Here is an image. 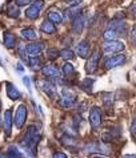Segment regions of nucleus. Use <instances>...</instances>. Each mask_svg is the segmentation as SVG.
I'll return each instance as SVG.
<instances>
[{
  "instance_id": "obj_1",
  "label": "nucleus",
  "mask_w": 136,
  "mask_h": 158,
  "mask_svg": "<svg viewBox=\"0 0 136 158\" xmlns=\"http://www.w3.org/2000/svg\"><path fill=\"white\" fill-rule=\"evenodd\" d=\"M40 137H42V129L40 126H36V125H31L28 126L27 131H25L24 137H23V141H21V145L24 148L29 149V150H33L36 143L40 141Z\"/></svg>"
},
{
  "instance_id": "obj_2",
  "label": "nucleus",
  "mask_w": 136,
  "mask_h": 158,
  "mask_svg": "<svg viewBox=\"0 0 136 158\" xmlns=\"http://www.w3.org/2000/svg\"><path fill=\"white\" fill-rule=\"evenodd\" d=\"M121 51H124V44L121 41L112 40V41H107L106 44H103V52L107 55L117 53V52H121Z\"/></svg>"
},
{
  "instance_id": "obj_3",
  "label": "nucleus",
  "mask_w": 136,
  "mask_h": 158,
  "mask_svg": "<svg viewBox=\"0 0 136 158\" xmlns=\"http://www.w3.org/2000/svg\"><path fill=\"white\" fill-rule=\"evenodd\" d=\"M27 106H25L24 104L19 105V108H17V110L15 113V125L17 129H21L24 125L25 120H27Z\"/></svg>"
},
{
  "instance_id": "obj_4",
  "label": "nucleus",
  "mask_w": 136,
  "mask_h": 158,
  "mask_svg": "<svg viewBox=\"0 0 136 158\" xmlns=\"http://www.w3.org/2000/svg\"><path fill=\"white\" fill-rule=\"evenodd\" d=\"M43 4H44L43 0H35V2L31 4V7H28L27 10H25V15H27V17H29V19H36V17H39Z\"/></svg>"
},
{
  "instance_id": "obj_5",
  "label": "nucleus",
  "mask_w": 136,
  "mask_h": 158,
  "mask_svg": "<svg viewBox=\"0 0 136 158\" xmlns=\"http://www.w3.org/2000/svg\"><path fill=\"white\" fill-rule=\"evenodd\" d=\"M99 59H100V53L99 51L96 49L94 53L90 56L88 61H87V65H86V69L88 73H95L96 69H98V65H99Z\"/></svg>"
},
{
  "instance_id": "obj_6",
  "label": "nucleus",
  "mask_w": 136,
  "mask_h": 158,
  "mask_svg": "<svg viewBox=\"0 0 136 158\" xmlns=\"http://www.w3.org/2000/svg\"><path fill=\"white\" fill-rule=\"evenodd\" d=\"M2 122H3V129H4L6 135H11V131H12V110L11 109H7L4 112Z\"/></svg>"
},
{
  "instance_id": "obj_7",
  "label": "nucleus",
  "mask_w": 136,
  "mask_h": 158,
  "mask_svg": "<svg viewBox=\"0 0 136 158\" xmlns=\"http://www.w3.org/2000/svg\"><path fill=\"white\" fill-rule=\"evenodd\" d=\"M90 122L92 125V128H99L102 124V110L98 106H94L90 112Z\"/></svg>"
},
{
  "instance_id": "obj_8",
  "label": "nucleus",
  "mask_w": 136,
  "mask_h": 158,
  "mask_svg": "<svg viewBox=\"0 0 136 158\" xmlns=\"http://www.w3.org/2000/svg\"><path fill=\"white\" fill-rule=\"evenodd\" d=\"M125 63V56L124 55H117V56H112L106 61V69H112V68H116L119 65H123Z\"/></svg>"
},
{
  "instance_id": "obj_9",
  "label": "nucleus",
  "mask_w": 136,
  "mask_h": 158,
  "mask_svg": "<svg viewBox=\"0 0 136 158\" xmlns=\"http://www.w3.org/2000/svg\"><path fill=\"white\" fill-rule=\"evenodd\" d=\"M39 84H40L42 90L44 92V93H47V96H50L51 98L58 97V92H56L55 86L52 85V82H50V81H40Z\"/></svg>"
},
{
  "instance_id": "obj_10",
  "label": "nucleus",
  "mask_w": 136,
  "mask_h": 158,
  "mask_svg": "<svg viewBox=\"0 0 136 158\" xmlns=\"http://www.w3.org/2000/svg\"><path fill=\"white\" fill-rule=\"evenodd\" d=\"M43 48H44V45H43V43H40V41L31 43L27 45V53H28V56H31V57H33V56H37L40 53L43 51Z\"/></svg>"
},
{
  "instance_id": "obj_11",
  "label": "nucleus",
  "mask_w": 136,
  "mask_h": 158,
  "mask_svg": "<svg viewBox=\"0 0 136 158\" xmlns=\"http://www.w3.org/2000/svg\"><path fill=\"white\" fill-rule=\"evenodd\" d=\"M73 101H75V97H73V94L71 93L69 90L67 89H63V97H61V106L63 108H71L73 105Z\"/></svg>"
},
{
  "instance_id": "obj_12",
  "label": "nucleus",
  "mask_w": 136,
  "mask_h": 158,
  "mask_svg": "<svg viewBox=\"0 0 136 158\" xmlns=\"http://www.w3.org/2000/svg\"><path fill=\"white\" fill-rule=\"evenodd\" d=\"M76 53L80 56L81 59H86L87 56L90 55V44H88V41L83 40V41L79 43L76 45Z\"/></svg>"
},
{
  "instance_id": "obj_13",
  "label": "nucleus",
  "mask_w": 136,
  "mask_h": 158,
  "mask_svg": "<svg viewBox=\"0 0 136 158\" xmlns=\"http://www.w3.org/2000/svg\"><path fill=\"white\" fill-rule=\"evenodd\" d=\"M42 73L44 74L47 78H52V80H59L60 78V72L59 69H56L55 67H44L42 69Z\"/></svg>"
},
{
  "instance_id": "obj_14",
  "label": "nucleus",
  "mask_w": 136,
  "mask_h": 158,
  "mask_svg": "<svg viewBox=\"0 0 136 158\" xmlns=\"http://www.w3.org/2000/svg\"><path fill=\"white\" fill-rule=\"evenodd\" d=\"M84 23H86L84 16H83V15H77L75 19H73V23H72V32L76 33V35L81 33L83 28H84Z\"/></svg>"
},
{
  "instance_id": "obj_15",
  "label": "nucleus",
  "mask_w": 136,
  "mask_h": 158,
  "mask_svg": "<svg viewBox=\"0 0 136 158\" xmlns=\"http://www.w3.org/2000/svg\"><path fill=\"white\" fill-rule=\"evenodd\" d=\"M86 150L88 153H95V152H100V153H108L109 150L107 149V146H104L103 143L99 142H91L88 145H86Z\"/></svg>"
},
{
  "instance_id": "obj_16",
  "label": "nucleus",
  "mask_w": 136,
  "mask_h": 158,
  "mask_svg": "<svg viewBox=\"0 0 136 158\" xmlns=\"http://www.w3.org/2000/svg\"><path fill=\"white\" fill-rule=\"evenodd\" d=\"M3 41H4L6 48H8V49H12V48L16 47V37H15V35L11 32H4Z\"/></svg>"
},
{
  "instance_id": "obj_17",
  "label": "nucleus",
  "mask_w": 136,
  "mask_h": 158,
  "mask_svg": "<svg viewBox=\"0 0 136 158\" xmlns=\"http://www.w3.org/2000/svg\"><path fill=\"white\" fill-rule=\"evenodd\" d=\"M109 28L113 29L117 35H123L127 31V25L124 21H117V20H113L109 23Z\"/></svg>"
},
{
  "instance_id": "obj_18",
  "label": "nucleus",
  "mask_w": 136,
  "mask_h": 158,
  "mask_svg": "<svg viewBox=\"0 0 136 158\" xmlns=\"http://www.w3.org/2000/svg\"><path fill=\"white\" fill-rule=\"evenodd\" d=\"M6 86H7V96L11 100L20 98V92H19L17 88H15V85H12L11 82H6Z\"/></svg>"
},
{
  "instance_id": "obj_19",
  "label": "nucleus",
  "mask_w": 136,
  "mask_h": 158,
  "mask_svg": "<svg viewBox=\"0 0 136 158\" xmlns=\"http://www.w3.org/2000/svg\"><path fill=\"white\" fill-rule=\"evenodd\" d=\"M40 28H42L43 32L48 33V35H52V33L56 32V28H55L54 23H52V21H50V20H44V21H43L42 25H40Z\"/></svg>"
},
{
  "instance_id": "obj_20",
  "label": "nucleus",
  "mask_w": 136,
  "mask_h": 158,
  "mask_svg": "<svg viewBox=\"0 0 136 158\" xmlns=\"http://www.w3.org/2000/svg\"><path fill=\"white\" fill-rule=\"evenodd\" d=\"M21 36H23V39H25V40L33 41L37 37V33L33 28H25V29L21 31Z\"/></svg>"
},
{
  "instance_id": "obj_21",
  "label": "nucleus",
  "mask_w": 136,
  "mask_h": 158,
  "mask_svg": "<svg viewBox=\"0 0 136 158\" xmlns=\"http://www.w3.org/2000/svg\"><path fill=\"white\" fill-rule=\"evenodd\" d=\"M7 15L12 17V19H15L20 15V11H19V6L15 3H10L8 4V8H7Z\"/></svg>"
},
{
  "instance_id": "obj_22",
  "label": "nucleus",
  "mask_w": 136,
  "mask_h": 158,
  "mask_svg": "<svg viewBox=\"0 0 136 158\" xmlns=\"http://www.w3.org/2000/svg\"><path fill=\"white\" fill-rule=\"evenodd\" d=\"M48 20L52 21L54 24H60L61 21H63V15L58 11H50V14H48Z\"/></svg>"
},
{
  "instance_id": "obj_23",
  "label": "nucleus",
  "mask_w": 136,
  "mask_h": 158,
  "mask_svg": "<svg viewBox=\"0 0 136 158\" xmlns=\"http://www.w3.org/2000/svg\"><path fill=\"white\" fill-rule=\"evenodd\" d=\"M63 73L65 77H72L73 74H75V68H73V65L71 63H65L63 65Z\"/></svg>"
},
{
  "instance_id": "obj_24",
  "label": "nucleus",
  "mask_w": 136,
  "mask_h": 158,
  "mask_svg": "<svg viewBox=\"0 0 136 158\" xmlns=\"http://www.w3.org/2000/svg\"><path fill=\"white\" fill-rule=\"evenodd\" d=\"M61 143L65 145L67 148H72V149H75V145H76V141L73 139L72 137H69V135H63L61 137Z\"/></svg>"
},
{
  "instance_id": "obj_25",
  "label": "nucleus",
  "mask_w": 136,
  "mask_h": 158,
  "mask_svg": "<svg viewBox=\"0 0 136 158\" xmlns=\"http://www.w3.org/2000/svg\"><path fill=\"white\" fill-rule=\"evenodd\" d=\"M103 37H104V40H107V41H112V40H116L117 33H116L113 29L108 28V29L106 31V32L103 33Z\"/></svg>"
},
{
  "instance_id": "obj_26",
  "label": "nucleus",
  "mask_w": 136,
  "mask_h": 158,
  "mask_svg": "<svg viewBox=\"0 0 136 158\" xmlns=\"http://www.w3.org/2000/svg\"><path fill=\"white\" fill-rule=\"evenodd\" d=\"M79 12H80V7H79V6H71L67 10V17H69V19L76 17L79 15Z\"/></svg>"
},
{
  "instance_id": "obj_27",
  "label": "nucleus",
  "mask_w": 136,
  "mask_h": 158,
  "mask_svg": "<svg viewBox=\"0 0 136 158\" xmlns=\"http://www.w3.org/2000/svg\"><path fill=\"white\" fill-rule=\"evenodd\" d=\"M60 56L63 57L64 60H72L73 59V52L71 49H63V51H60Z\"/></svg>"
},
{
  "instance_id": "obj_28",
  "label": "nucleus",
  "mask_w": 136,
  "mask_h": 158,
  "mask_svg": "<svg viewBox=\"0 0 136 158\" xmlns=\"http://www.w3.org/2000/svg\"><path fill=\"white\" fill-rule=\"evenodd\" d=\"M60 52H58V49H55V48H51V49H47V59L48 60H55L58 57V55Z\"/></svg>"
},
{
  "instance_id": "obj_29",
  "label": "nucleus",
  "mask_w": 136,
  "mask_h": 158,
  "mask_svg": "<svg viewBox=\"0 0 136 158\" xmlns=\"http://www.w3.org/2000/svg\"><path fill=\"white\" fill-rule=\"evenodd\" d=\"M29 65H31V68H39L42 65V61H40V59L37 57V56H33V57H31L29 59Z\"/></svg>"
},
{
  "instance_id": "obj_30",
  "label": "nucleus",
  "mask_w": 136,
  "mask_h": 158,
  "mask_svg": "<svg viewBox=\"0 0 136 158\" xmlns=\"http://www.w3.org/2000/svg\"><path fill=\"white\" fill-rule=\"evenodd\" d=\"M17 51H19V55L23 60H27V55H25V51H27V47L25 45H19L17 47Z\"/></svg>"
},
{
  "instance_id": "obj_31",
  "label": "nucleus",
  "mask_w": 136,
  "mask_h": 158,
  "mask_svg": "<svg viewBox=\"0 0 136 158\" xmlns=\"http://www.w3.org/2000/svg\"><path fill=\"white\" fill-rule=\"evenodd\" d=\"M129 40H131V43H132L134 45H136V27H134L132 31H131V33H129Z\"/></svg>"
},
{
  "instance_id": "obj_32",
  "label": "nucleus",
  "mask_w": 136,
  "mask_h": 158,
  "mask_svg": "<svg viewBox=\"0 0 136 158\" xmlns=\"http://www.w3.org/2000/svg\"><path fill=\"white\" fill-rule=\"evenodd\" d=\"M92 84H94V80H92V78H91V80H90V78H87V80H84V81H83V86H87V89H88L90 92L92 90Z\"/></svg>"
},
{
  "instance_id": "obj_33",
  "label": "nucleus",
  "mask_w": 136,
  "mask_h": 158,
  "mask_svg": "<svg viewBox=\"0 0 136 158\" xmlns=\"http://www.w3.org/2000/svg\"><path fill=\"white\" fill-rule=\"evenodd\" d=\"M23 82H24V85L27 86L28 92L31 93V90H32V89H31V81H29V77H28V76H24V77H23Z\"/></svg>"
},
{
  "instance_id": "obj_34",
  "label": "nucleus",
  "mask_w": 136,
  "mask_h": 158,
  "mask_svg": "<svg viewBox=\"0 0 136 158\" xmlns=\"http://www.w3.org/2000/svg\"><path fill=\"white\" fill-rule=\"evenodd\" d=\"M65 3H68L69 6H79L81 3V0H65Z\"/></svg>"
},
{
  "instance_id": "obj_35",
  "label": "nucleus",
  "mask_w": 136,
  "mask_h": 158,
  "mask_svg": "<svg viewBox=\"0 0 136 158\" xmlns=\"http://www.w3.org/2000/svg\"><path fill=\"white\" fill-rule=\"evenodd\" d=\"M31 3V0H16V4L17 6H25V4H29Z\"/></svg>"
},
{
  "instance_id": "obj_36",
  "label": "nucleus",
  "mask_w": 136,
  "mask_h": 158,
  "mask_svg": "<svg viewBox=\"0 0 136 158\" xmlns=\"http://www.w3.org/2000/svg\"><path fill=\"white\" fill-rule=\"evenodd\" d=\"M54 158H68V157L65 156L64 153H60V152H58V153H55V154H54Z\"/></svg>"
},
{
  "instance_id": "obj_37",
  "label": "nucleus",
  "mask_w": 136,
  "mask_h": 158,
  "mask_svg": "<svg viewBox=\"0 0 136 158\" xmlns=\"http://www.w3.org/2000/svg\"><path fill=\"white\" fill-rule=\"evenodd\" d=\"M131 131L136 135V117H135V120H134V122H132V126H131Z\"/></svg>"
},
{
  "instance_id": "obj_38",
  "label": "nucleus",
  "mask_w": 136,
  "mask_h": 158,
  "mask_svg": "<svg viewBox=\"0 0 136 158\" xmlns=\"http://www.w3.org/2000/svg\"><path fill=\"white\" fill-rule=\"evenodd\" d=\"M131 15H132V17H136V6L131 7Z\"/></svg>"
},
{
  "instance_id": "obj_39",
  "label": "nucleus",
  "mask_w": 136,
  "mask_h": 158,
  "mask_svg": "<svg viewBox=\"0 0 136 158\" xmlns=\"http://www.w3.org/2000/svg\"><path fill=\"white\" fill-rule=\"evenodd\" d=\"M17 71H23V69H24V67H23V65H21V63H17Z\"/></svg>"
},
{
  "instance_id": "obj_40",
  "label": "nucleus",
  "mask_w": 136,
  "mask_h": 158,
  "mask_svg": "<svg viewBox=\"0 0 136 158\" xmlns=\"http://www.w3.org/2000/svg\"><path fill=\"white\" fill-rule=\"evenodd\" d=\"M123 158H136V156H132V154H125V156H123Z\"/></svg>"
},
{
  "instance_id": "obj_41",
  "label": "nucleus",
  "mask_w": 136,
  "mask_h": 158,
  "mask_svg": "<svg viewBox=\"0 0 136 158\" xmlns=\"http://www.w3.org/2000/svg\"><path fill=\"white\" fill-rule=\"evenodd\" d=\"M95 158H104V157H95Z\"/></svg>"
}]
</instances>
